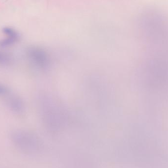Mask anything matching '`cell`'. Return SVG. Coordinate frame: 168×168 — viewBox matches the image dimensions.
Returning <instances> with one entry per match:
<instances>
[{
    "label": "cell",
    "mask_w": 168,
    "mask_h": 168,
    "mask_svg": "<svg viewBox=\"0 0 168 168\" xmlns=\"http://www.w3.org/2000/svg\"><path fill=\"white\" fill-rule=\"evenodd\" d=\"M11 139L15 147L24 153H31L38 147L36 136L28 131L15 130L11 134Z\"/></svg>",
    "instance_id": "obj_1"
},
{
    "label": "cell",
    "mask_w": 168,
    "mask_h": 168,
    "mask_svg": "<svg viewBox=\"0 0 168 168\" xmlns=\"http://www.w3.org/2000/svg\"><path fill=\"white\" fill-rule=\"evenodd\" d=\"M27 59L32 65L43 68L48 64V58L43 50L38 47H30L26 51Z\"/></svg>",
    "instance_id": "obj_2"
},
{
    "label": "cell",
    "mask_w": 168,
    "mask_h": 168,
    "mask_svg": "<svg viewBox=\"0 0 168 168\" xmlns=\"http://www.w3.org/2000/svg\"><path fill=\"white\" fill-rule=\"evenodd\" d=\"M7 105L11 111L17 114H22L25 110L24 101L18 96H9L7 99Z\"/></svg>",
    "instance_id": "obj_3"
},
{
    "label": "cell",
    "mask_w": 168,
    "mask_h": 168,
    "mask_svg": "<svg viewBox=\"0 0 168 168\" xmlns=\"http://www.w3.org/2000/svg\"><path fill=\"white\" fill-rule=\"evenodd\" d=\"M13 61V58L11 54L4 51H0V65H8Z\"/></svg>",
    "instance_id": "obj_4"
},
{
    "label": "cell",
    "mask_w": 168,
    "mask_h": 168,
    "mask_svg": "<svg viewBox=\"0 0 168 168\" xmlns=\"http://www.w3.org/2000/svg\"><path fill=\"white\" fill-rule=\"evenodd\" d=\"M17 40L12 38H8L6 39H4L0 41V47L2 48H6L10 46L11 45L14 44Z\"/></svg>",
    "instance_id": "obj_5"
},
{
    "label": "cell",
    "mask_w": 168,
    "mask_h": 168,
    "mask_svg": "<svg viewBox=\"0 0 168 168\" xmlns=\"http://www.w3.org/2000/svg\"><path fill=\"white\" fill-rule=\"evenodd\" d=\"M3 32L6 35L8 36V38H12L18 40V34L13 29L9 28H5L4 29Z\"/></svg>",
    "instance_id": "obj_6"
},
{
    "label": "cell",
    "mask_w": 168,
    "mask_h": 168,
    "mask_svg": "<svg viewBox=\"0 0 168 168\" xmlns=\"http://www.w3.org/2000/svg\"><path fill=\"white\" fill-rule=\"evenodd\" d=\"M9 93V90L6 86L0 84V96H6Z\"/></svg>",
    "instance_id": "obj_7"
}]
</instances>
